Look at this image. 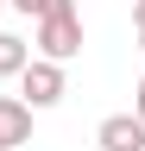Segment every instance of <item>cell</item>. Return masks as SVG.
Masks as SVG:
<instances>
[{
	"mask_svg": "<svg viewBox=\"0 0 145 151\" xmlns=\"http://www.w3.org/2000/svg\"><path fill=\"white\" fill-rule=\"evenodd\" d=\"M38 57H57V63H69V57H82V13L76 6H50L38 13Z\"/></svg>",
	"mask_w": 145,
	"mask_h": 151,
	"instance_id": "6da1fadb",
	"label": "cell"
},
{
	"mask_svg": "<svg viewBox=\"0 0 145 151\" xmlns=\"http://www.w3.org/2000/svg\"><path fill=\"white\" fill-rule=\"evenodd\" d=\"M19 101H25L32 113H44V107L63 101V63H57V57H25V69H19Z\"/></svg>",
	"mask_w": 145,
	"mask_h": 151,
	"instance_id": "7a4b0ae2",
	"label": "cell"
},
{
	"mask_svg": "<svg viewBox=\"0 0 145 151\" xmlns=\"http://www.w3.org/2000/svg\"><path fill=\"white\" fill-rule=\"evenodd\" d=\"M95 145L101 151H145V120L139 113H107L95 126Z\"/></svg>",
	"mask_w": 145,
	"mask_h": 151,
	"instance_id": "3957f363",
	"label": "cell"
},
{
	"mask_svg": "<svg viewBox=\"0 0 145 151\" xmlns=\"http://www.w3.org/2000/svg\"><path fill=\"white\" fill-rule=\"evenodd\" d=\"M25 139H32V107L19 101V94H0V151H13Z\"/></svg>",
	"mask_w": 145,
	"mask_h": 151,
	"instance_id": "277c9868",
	"label": "cell"
},
{
	"mask_svg": "<svg viewBox=\"0 0 145 151\" xmlns=\"http://www.w3.org/2000/svg\"><path fill=\"white\" fill-rule=\"evenodd\" d=\"M25 57H32V44H25L19 32H0V76H19Z\"/></svg>",
	"mask_w": 145,
	"mask_h": 151,
	"instance_id": "5b68a950",
	"label": "cell"
},
{
	"mask_svg": "<svg viewBox=\"0 0 145 151\" xmlns=\"http://www.w3.org/2000/svg\"><path fill=\"white\" fill-rule=\"evenodd\" d=\"M6 6H19V13H32V19H38V13L50 6V0H6Z\"/></svg>",
	"mask_w": 145,
	"mask_h": 151,
	"instance_id": "8992f818",
	"label": "cell"
},
{
	"mask_svg": "<svg viewBox=\"0 0 145 151\" xmlns=\"http://www.w3.org/2000/svg\"><path fill=\"white\" fill-rule=\"evenodd\" d=\"M133 113H139V120H145V82H139V94H133Z\"/></svg>",
	"mask_w": 145,
	"mask_h": 151,
	"instance_id": "52a82bcc",
	"label": "cell"
},
{
	"mask_svg": "<svg viewBox=\"0 0 145 151\" xmlns=\"http://www.w3.org/2000/svg\"><path fill=\"white\" fill-rule=\"evenodd\" d=\"M133 25H145V0H133Z\"/></svg>",
	"mask_w": 145,
	"mask_h": 151,
	"instance_id": "ba28073f",
	"label": "cell"
},
{
	"mask_svg": "<svg viewBox=\"0 0 145 151\" xmlns=\"http://www.w3.org/2000/svg\"><path fill=\"white\" fill-rule=\"evenodd\" d=\"M139 50H145V25H139Z\"/></svg>",
	"mask_w": 145,
	"mask_h": 151,
	"instance_id": "9c48e42d",
	"label": "cell"
},
{
	"mask_svg": "<svg viewBox=\"0 0 145 151\" xmlns=\"http://www.w3.org/2000/svg\"><path fill=\"white\" fill-rule=\"evenodd\" d=\"M0 6H6V0H0Z\"/></svg>",
	"mask_w": 145,
	"mask_h": 151,
	"instance_id": "30bf717a",
	"label": "cell"
}]
</instances>
